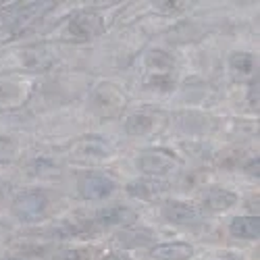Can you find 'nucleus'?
<instances>
[{"label": "nucleus", "instance_id": "1", "mask_svg": "<svg viewBox=\"0 0 260 260\" xmlns=\"http://www.w3.org/2000/svg\"><path fill=\"white\" fill-rule=\"evenodd\" d=\"M48 208V196L42 189L21 191L13 202V212L21 221H38Z\"/></svg>", "mask_w": 260, "mask_h": 260}, {"label": "nucleus", "instance_id": "2", "mask_svg": "<svg viewBox=\"0 0 260 260\" xmlns=\"http://www.w3.org/2000/svg\"><path fill=\"white\" fill-rule=\"evenodd\" d=\"M77 191L85 200H104L115 191V181L100 173H88L77 181Z\"/></svg>", "mask_w": 260, "mask_h": 260}, {"label": "nucleus", "instance_id": "3", "mask_svg": "<svg viewBox=\"0 0 260 260\" xmlns=\"http://www.w3.org/2000/svg\"><path fill=\"white\" fill-rule=\"evenodd\" d=\"M69 31L79 38V40H88V38H94V36H100L104 31V21L100 15L96 13H90V11H83V13H77L71 23H69Z\"/></svg>", "mask_w": 260, "mask_h": 260}, {"label": "nucleus", "instance_id": "4", "mask_svg": "<svg viewBox=\"0 0 260 260\" xmlns=\"http://www.w3.org/2000/svg\"><path fill=\"white\" fill-rule=\"evenodd\" d=\"M160 212L169 223H175V225H191V223L200 221L198 206H193L189 202H181V200H171V202L162 204Z\"/></svg>", "mask_w": 260, "mask_h": 260}, {"label": "nucleus", "instance_id": "5", "mask_svg": "<svg viewBox=\"0 0 260 260\" xmlns=\"http://www.w3.org/2000/svg\"><path fill=\"white\" fill-rule=\"evenodd\" d=\"M138 169L146 175H167L173 169H177V160L165 152H146L138 158Z\"/></svg>", "mask_w": 260, "mask_h": 260}, {"label": "nucleus", "instance_id": "6", "mask_svg": "<svg viewBox=\"0 0 260 260\" xmlns=\"http://www.w3.org/2000/svg\"><path fill=\"white\" fill-rule=\"evenodd\" d=\"M165 191H167V183L152 179V177L134 179L127 183V193L134 198H140V200H156Z\"/></svg>", "mask_w": 260, "mask_h": 260}, {"label": "nucleus", "instance_id": "7", "mask_svg": "<svg viewBox=\"0 0 260 260\" xmlns=\"http://www.w3.org/2000/svg\"><path fill=\"white\" fill-rule=\"evenodd\" d=\"M204 206L208 210H216V212H221V210H229L237 204V196L233 191L225 189V187H210L206 193H204V198H202Z\"/></svg>", "mask_w": 260, "mask_h": 260}, {"label": "nucleus", "instance_id": "8", "mask_svg": "<svg viewBox=\"0 0 260 260\" xmlns=\"http://www.w3.org/2000/svg\"><path fill=\"white\" fill-rule=\"evenodd\" d=\"M229 233L237 240H258L260 221L258 216H235L229 225Z\"/></svg>", "mask_w": 260, "mask_h": 260}, {"label": "nucleus", "instance_id": "9", "mask_svg": "<svg viewBox=\"0 0 260 260\" xmlns=\"http://www.w3.org/2000/svg\"><path fill=\"white\" fill-rule=\"evenodd\" d=\"M191 254H193V248L183 242H169L152 248V256L158 260H187L191 258Z\"/></svg>", "mask_w": 260, "mask_h": 260}, {"label": "nucleus", "instance_id": "10", "mask_svg": "<svg viewBox=\"0 0 260 260\" xmlns=\"http://www.w3.org/2000/svg\"><path fill=\"white\" fill-rule=\"evenodd\" d=\"M96 219L102 225H127V223L136 221V212L127 206H108L98 212Z\"/></svg>", "mask_w": 260, "mask_h": 260}, {"label": "nucleus", "instance_id": "11", "mask_svg": "<svg viewBox=\"0 0 260 260\" xmlns=\"http://www.w3.org/2000/svg\"><path fill=\"white\" fill-rule=\"evenodd\" d=\"M152 242V233L146 229H123L117 235V244L125 246V248H138V246H146Z\"/></svg>", "mask_w": 260, "mask_h": 260}, {"label": "nucleus", "instance_id": "12", "mask_svg": "<svg viewBox=\"0 0 260 260\" xmlns=\"http://www.w3.org/2000/svg\"><path fill=\"white\" fill-rule=\"evenodd\" d=\"M152 125H154V121L148 115H132L125 121V132L129 136H144L152 129Z\"/></svg>", "mask_w": 260, "mask_h": 260}, {"label": "nucleus", "instance_id": "13", "mask_svg": "<svg viewBox=\"0 0 260 260\" xmlns=\"http://www.w3.org/2000/svg\"><path fill=\"white\" fill-rule=\"evenodd\" d=\"M229 62L233 71H240V73H250L254 69V56L250 52H235Z\"/></svg>", "mask_w": 260, "mask_h": 260}, {"label": "nucleus", "instance_id": "14", "mask_svg": "<svg viewBox=\"0 0 260 260\" xmlns=\"http://www.w3.org/2000/svg\"><path fill=\"white\" fill-rule=\"evenodd\" d=\"M148 62H150V64H154V67H156V69H160V71H165V69H169V67H171V58H169L165 52H160V50L150 52Z\"/></svg>", "mask_w": 260, "mask_h": 260}, {"label": "nucleus", "instance_id": "15", "mask_svg": "<svg viewBox=\"0 0 260 260\" xmlns=\"http://www.w3.org/2000/svg\"><path fill=\"white\" fill-rule=\"evenodd\" d=\"M54 260H81V252L67 250V252H60L58 256H54Z\"/></svg>", "mask_w": 260, "mask_h": 260}, {"label": "nucleus", "instance_id": "16", "mask_svg": "<svg viewBox=\"0 0 260 260\" xmlns=\"http://www.w3.org/2000/svg\"><path fill=\"white\" fill-rule=\"evenodd\" d=\"M152 83H154V85H167V90L173 85V81H171V79H162L160 75H158V77H154V79H152Z\"/></svg>", "mask_w": 260, "mask_h": 260}, {"label": "nucleus", "instance_id": "17", "mask_svg": "<svg viewBox=\"0 0 260 260\" xmlns=\"http://www.w3.org/2000/svg\"><path fill=\"white\" fill-rule=\"evenodd\" d=\"M248 173H250V175H256V177H258V158H254V160L248 165Z\"/></svg>", "mask_w": 260, "mask_h": 260}, {"label": "nucleus", "instance_id": "18", "mask_svg": "<svg viewBox=\"0 0 260 260\" xmlns=\"http://www.w3.org/2000/svg\"><path fill=\"white\" fill-rule=\"evenodd\" d=\"M104 260H132V258L125 256V254H113V256H108V258H104Z\"/></svg>", "mask_w": 260, "mask_h": 260}, {"label": "nucleus", "instance_id": "19", "mask_svg": "<svg viewBox=\"0 0 260 260\" xmlns=\"http://www.w3.org/2000/svg\"><path fill=\"white\" fill-rule=\"evenodd\" d=\"M5 260H17V258H5Z\"/></svg>", "mask_w": 260, "mask_h": 260}]
</instances>
